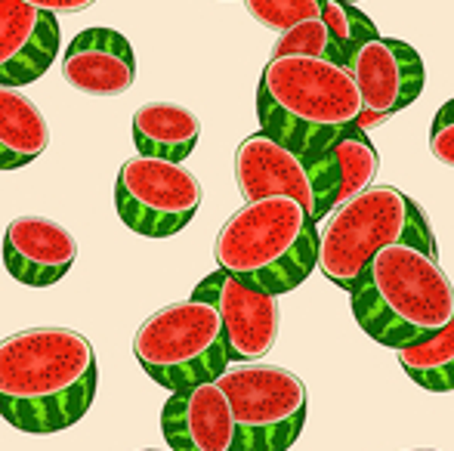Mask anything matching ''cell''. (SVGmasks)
<instances>
[{"label": "cell", "mask_w": 454, "mask_h": 451, "mask_svg": "<svg viewBox=\"0 0 454 451\" xmlns=\"http://www.w3.org/2000/svg\"><path fill=\"white\" fill-rule=\"evenodd\" d=\"M99 368L90 340L68 328H28L0 340V417L19 433L50 436L90 411Z\"/></svg>", "instance_id": "1"}, {"label": "cell", "mask_w": 454, "mask_h": 451, "mask_svg": "<svg viewBox=\"0 0 454 451\" xmlns=\"http://www.w3.org/2000/svg\"><path fill=\"white\" fill-rule=\"evenodd\" d=\"M362 112L349 68L318 56H272L260 74L257 121L303 161L325 152Z\"/></svg>", "instance_id": "2"}, {"label": "cell", "mask_w": 454, "mask_h": 451, "mask_svg": "<svg viewBox=\"0 0 454 451\" xmlns=\"http://www.w3.org/2000/svg\"><path fill=\"white\" fill-rule=\"evenodd\" d=\"M359 328L380 346L430 340L454 319V284L436 257L411 245H387L349 291Z\"/></svg>", "instance_id": "3"}, {"label": "cell", "mask_w": 454, "mask_h": 451, "mask_svg": "<svg viewBox=\"0 0 454 451\" xmlns=\"http://www.w3.org/2000/svg\"><path fill=\"white\" fill-rule=\"evenodd\" d=\"M214 257L241 284L278 297L300 288L318 266V226L287 195L245 201L223 223Z\"/></svg>", "instance_id": "4"}, {"label": "cell", "mask_w": 454, "mask_h": 451, "mask_svg": "<svg viewBox=\"0 0 454 451\" xmlns=\"http://www.w3.org/2000/svg\"><path fill=\"white\" fill-rule=\"evenodd\" d=\"M133 355L143 371L170 393L216 380L229 368L220 315L195 297L152 313L133 338Z\"/></svg>", "instance_id": "5"}, {"label": "cell", "mask_w": 454, "mask_h": 451, "mask_svg": "<svg viewBox=\"0 0 454 451\" xmlns=\"http://www.w3.org/2000/svg\"><path fill=\"white\" fill-rule=\"evenodd\" d=\"M408 195L393 186L362 189L337 205L318 229V266L331 284L353 291L380 247L408 245Z\"/></svg>", "instance_id": "6"}, {"label": "cell", "mask_w": 454, "mask_h": 451, "mask_svg": "<svg viewBox=\"0 0 454 451\" xmlns=\"http://www.w3.org/2000/svg\"><path fill=\"white\" fill-rule=\"evenodd\" d=\"M232 408V451H287L306 427V386L281 365L226 368L216 377Z\"/></svg>", "instance_id": "7"}, {"label": "cell", "mask_w": 454, "mask_h": 451, "mask_svg": "<svg viewBox=\"0 0 454 451\" xmlns=\"http://www.w3.org/2000/svg\"><path fill=\"white\" fill-rule=\"evenodd\" d=\"M201 183L192 170L164 158H130L114 180V207L130 232L143 238H170L195 220Z\"/></svg>", "instance_id": "8"}, {"label": "cell", "mask_w": 454, "mask_h": 451, "mask_svg": "<svg viewBox=\"0 0 454 451\" xmlns=\"http://www.w3.org/2000/svg\"><path fill=\"white\" fill-rule=\"evenodd\" d=\"M192 297L216 309L229 362H260L272 353L281 328L278 297L247 288L223 269L204 276Z\"/></svg>", "instance_id": "9"}, {"label": "cell", "mask_w": 454, "mask_h": 451, "mask_svg": "<svg viewBox=\"0 0 454 451\" xmlns=\"http://www.w3.org/2000/svg\"><path fill=\"white\" fill-rule=\"evenodd\" d=\"M349 74L359 87L362 109L395 114L424 93V59L405 41L374 35L349 59Z\"/></svg>", "instance_id": "10"}, {"label": "cell", "mask_w": 454, "mask_h": 451, "mask_svg": "<svg viewBox=\"0 0 454 451\" xmlns=\"http://www.w3.org/2000/svg\"><path fill=\"white\" fill-rule=\"evenodd\" d=\"M4 266L25 288H53L78 260V241L62 223L37 214L16 217L4 232Z\"/></svg>", "instance_id": "11"}, {"label": "cell", "mask_w": 454, "mask_h": 451, "mask_svg": "<svg viewBox=\"0 0 454 451\" xmlns=\"http://www.w3.org/2000/svg\"><path fill=\"white\" fill-rule=\"evenodd\" d=\"M59 56V22L25 0H0V87H25Z\"/></svg>", "instance_id": "12"}, {"label": "cell", "mask_w": 454, "mask_h": 451, "mask_svg": "<svg viewBox=\"0 0 454 451\" xmlns=\"http://www.w3.org/2000/svg\"><path fill=\"white\" fill-rule=\"evenodd\" d=\"M235 183L245 201L270 198V195H287L300 201L312 220L316 211V192L306 161L281 145L278 139L266 136L263 130L251 133L235 152Z\"/></svg>", "instance_id": "13"}, {"label": "cell", "mask_w": 454, "mask_h": 451, "mask_svg": "<svg viewBox=\"0 0 454 451\" xmlns=\"http://www.w3.org/2000/svg\"><path fill=\"white\" fill-rule=\"evenodd\" d=\"M170 451H232V408L216 380L176 390L161 408Z\"/></svg>", "instance_id": "14"}, {"label": "cell", "mask_w": 454, "mask_h": 451, "mask_svg": "<svg viewBox=\"0 0 454 451\" xmlns=\"http://www.w3.org/2000/svg\"><path fill=\"white\" fill-rule=\"evenodd\" d=\"M312 176V192H316V211H312V223H322L337 205L349 201L368 189L380 167L377 149L371 145L368 133L349 124L334 143L316 158L306 161Z\"/></svg>", "instance_id": "15"}, {"label": "cell", "mask_w": 454, "mask_h": 451, "mask_svg": "<svg viewBox=\"0 0 454 451\" xmlns=\"http://www.w3.org/2000/svg\"><path fill=\"white\" fill-rule=\"evenodd\" d=\"M62 74L87 97H118L137 81V56L121 31L87 28L74 35L62 56Z\"/></svg>", "instance_id": "16"}, {"label": "cell", "mask_w": 454, "mask_h": 451, "mask_svg": "<svg viewBox=\"0 0 454 451\" xmlns=\"http://www.w3.org/2000/svg\"><path fill=\"white\" fill-rule=\"evenodd\" d=\"M201 139V121L176 103H145L133 114V145L145 158L183 164Z\"/></svg>", "instance_id": "17"}, {"label": "cell", "mask_w": 454, "mask_h": 451, "mask_svg": "<svg viewBox=\"0 0 454 451\" xmlns=\"http://www.w3.org/2000/svg\"><path fill=\"white\" fill-rule=\"evenodd\" d=\"M50 145L43 112L19 87H0V170H19L37 161Z\"/></svg>", "instance_id": "18"}, {"label": "cell", "mask_w": 454, "mask_h": 451, "mask_svg": "<svg viewBox=\"0 0 454 451\" xmlns=\"http://www.w3.org/2000/svg\"><path fill=\"white\" fill-rule=\"evenodd\" d=\"M395 355H399L402 371L420 390L451 393L454 390V319L439 334H433L430 340L395 349Z\"/></svg>", "instance_id": "19"}, {"label": "cell", "mask_w": 454, "mask_h": 451, "mask_svg": "<svg viewBox=\"0 0 454 451\" xmlns=\"http://www.w3.org/2000/svg\"><path fill=\"white\" fill-rule=\"evenodd\" d=\"M318 16H322L325 28H328L331 43H334V50H337V62H340L343 68L349 66V59H353L356 50L377 35L374 22H371L362 10H356V4L325 0V6H322Z\"/></svg>", "instance_id": "20"}, {"label": "cell", "mask_w": 454, "mask_h": 451, "mask_svg": "<svg viewBox=\"0 0 454 451\" xmlns=\"http://www.w3.org/2000/svg\"><path fill=\"white\" fill-rule=\"evenodd\" d=\"M272 56H318V59L337 62V50H334V43H331V35H328V28H325L322 16L303 19V22L281 31V37L272 47ZM337 66H340V62H337Z\"/></svg>", "instance_id": "21"}, {"label": "cell", "mask_w": 454, "mask_h": 451, "mask_svg": "<svg viewBox=\"0 0 454 451\" xmlns=\"http://www.w3.org/2000/svg\"><path fill=\"white\" fill-rule=\"evenodd\" d=\"M245 6L260 25H266V28L281 35L291 25L318 16L325 0H245Z\"/></svg>", "instance_id": "22"}, {"label": "cell", "mask_w": 454, "mask_h": 451, "mask_svg": "<svg viewBox=\"0 0 454 451\" xmlns=\"http://www.w3.org/2000/svg\"><path fill=\"white\" fill-rule=\"evenodd\" d=\"M430 152L439 164L454 167V99L442 105L430 127Z\"/></svg>", "instance_id": "23"}, {"label": "cell", "mask_w": 454, "mask_h": 451, "mask_svg": "<svg viewBox=\"0 0 454 451\" xmlns=\"http://www.w3.org/2000/svg\"><path fill=\"white\" fill-rule=\"evenodd\" d=\"M408 235H411L408 245L424 251L427 257L439 260V245H436V235H433V226H430V220H427L424 207H420L414 198H408Z\"/></svg>", "instance_id": "24"}, {"label": "cell", "mask_w": 454, "mask_h": 451, "mask_svg": "<svg viewBox=\"0 0 454 451\" xmlns=\"http://www.w3.org/2000/svg\"><path fill=\"white\" fill-rule=\"evenodd\" d=\"M25 4L37 6V10H43V12H53V16H68V12L90 10L96 0H25Z\"/></svg>", "instance_id": "25"}, {"label": "cell", "mask_w": 454, "mask_h": 451, "mask_svg": "<svg viewBox=\"0 0 454 451\" xmlns=\"http://www.w3.org/2000/svg\"><path fill=\"white\" fill-rule=\"evenodd\" d=\"M380 121H387V114H380V112H368V109H362L359 114H356V127H359V130H364V133H368L374 124H380Z\"/></svg>", "instance_id": "26"}, {"label": "cell", "mask_w": 454, "mask_h": 451, "mask_svg": "<svg viewBox=\"0 0 454 451\" xmlns=\"http://www.w3.org/2000/svg\"><path fill=\"white\" fill-rule=\"evenodd\" d=\"M343 4H359V0H343Z\"/></svg>", "instance_id": "27"}, {"label": "cell", "mask_w": 454, "mask_h": 451, "mask_svg": "<svg viewBox=\"0 0 454 451\" xmlns=\"http://www.w3.org/2000/svg\"><path fill=\"white\" fill-rule=\"evenodd\" d=\"M420 451H433V448H420Z\"/></svg>", "instance_id": "28"}]
</instances>
